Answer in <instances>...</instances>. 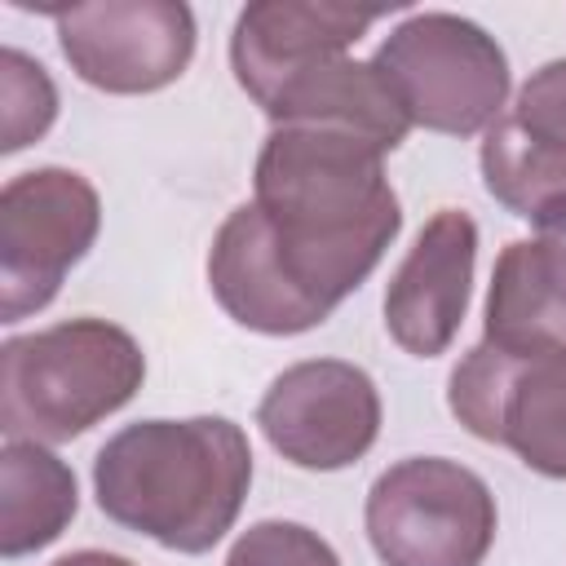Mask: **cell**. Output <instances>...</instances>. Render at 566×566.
<instances>
[{
  "label": "cell",
  "mask_w": 566,
  "mask_h": 566,
  "mask_svg": "<svg viewBox=\"0 0 566 566\" xmlns=\"http://www.w3.org/2000/svg\"><path fill=\"white\" fill-rule=\"evenodd\" d=\"M53 18L62 57L102 93H155L195 57V13L181 0H97Z\"/></svg>",
  "instance_id": "9"
},
{
  "label": "cell",
  "mask_w": 566,
  "mask_h": 566,
  "mask_svg": "<svg viewBox=\"0 0 566 566\" xmlns=\"http://www.w3.org/2000/svg\"><path fill=\"white\" fill-rule=\"evenodd\" d=\"M226 566H340V557L318 531L270 517L234 539Z\"/></svg>",
  "instance_id": "18"
},
{
  "label": "cell",
  "mask_w": 566,
  "mask_h": 566,
  "mask_svg": "<svg viewBox=\"0 0 566 566\" xmlns=\"http://www.w3.org/2000/svg\"><path fill=\"white\" fill-rule=\"evenodd\" d=\"M562 234H566V230H562Z\"/></svg>",
  "instance_id": "20"
},
{
  "label": "cell",
  "mask_w": 566,
  "mask_h": 566,
  "mask_svg": "<svg viewBox=\"0 0 566 566\" xmlns=\"http://www.w3.org/2000/svg\"><path fill=\"white\" fill-rule=\"evenodd\" d=\"M376 18V9L336 0H256L239 13L230 35L234 80L265 111L279 88H287L318 62L345 57V49L358 44Z\"/></svg>",
  "instance_id": "12"
},
{
  "label": "cell",
  "mask_w": 566,
  "mask_h": 566,
  "mask_svg": "<svg viewBox=\"0 0 566 566\" xmlns=\"http://www.w3.org/2000/svg\"><path fill=\"white\" fill-rule=\"evenodd\" d=\"M53 566H133L128 557H119V553H102V548H80V553H66V557H57Z\"/></svg>",
  "instance_id": "19"
},
{
  "label": "cell",
  "mask_w": 566,
  "mask_h": 566,
  "mask_svg": "<svg viewBox=\"0 0 566 566\" xmlns=\"http://www.w3.org/2000/svg\"><path fill=\"white\" fill-rule=\"evenodd\" d=\"M142 380V345L106 318L9 336L0 349V429L27 442H71L115 416Z\"/></svg>",
  "instance_id": "3"
},
{
  "label": "cell",
  "mask_w": 566,
  "mask_h": 566,
  "mask_svg": "<svg viewBox=\"0 0 566 566\" xmlns=\"http://www.w3.org/2000/svg\"><path fill=\"white\" fill-rule=\"evenodd\" d=\"M265 442L296 469H345L380 433L376 380L345 358H310L279 371L256 407Z\"/></svg>",
  "instance_id": "8"
},
{
  "label": "cell",
  "mask_w": 566,
  "mask_h": 566,
  "mask_svg": "<svg viewBox=\"0 0 566 566\" xmlns=\"http://www.w3.org/2000/svg\"><path fill=\"white\" fill-rule=\"evenodd\" d=\"M0 102H4V111H0V150L4 155L44 137L57 115V88H53L49 71L35 57H27L22 49L0 53Z\"/></svg>",
  "instance_id": "17"
},
{
  "label": "cell",
  "mask_w": 566,
  "mask_h": 566,
  "mask_svg": "<svg viewBox=\"0 0 566 566\" xmlns=\"http://www.w3.org/2000/svg\"><path fill=\"white\" fill-rule=\"evenodd\" d=\"M447 407L473 438L566 482V349L509 354L478 340L451 371Z\"/></svg>",
  "instance_id": "7"
},
{
  "label": "cell",
  "mask_w": 566,
  "mask_h": 566,
  "mask_svg": "<svg viewBox=\"0 0 566 566\" xmlns=\"http://www.w3.org/2000/svg\"><path fill=\"white\" fill-rule=\"evenodd\" d=\"M208 287H212L217 305L239 327H248V332L296 336V332H310V327L327 323L292 287V279L279 270L256 203H239L221 221V230L212 234V248H208Z\"/></svg>",
  "instance_id": "13"
},
{
  "label": "cell",
  "mask_w": 566,
  "mask_h": 566,
  "mask_svg": "<svg viewBox=\"0 0 566 566\" xmlns=\"http://www.w3.org/2000/svg\"><path fill=\"white\" fill-rule=\"evenodd\" d=\"M482 340L509 354L566 349V234L513 239L486 287Z\"/></svg>",
  "instance_id": "14"
},
{
  "label": "cell",
  "mask_w": 566,
  "mask_h": 566,
  "mask_svg": "<svg viewBox=\"0 0 566 566\" xmlns=\"http://www.w3.org/2000/svg\"><path fill=\"white\" fill-rule=\"evenodd\" d=\"M252 486L248 433L226 416L137 420L93 455L97 509L172 553H208Z\"/></svg>",
  "instance_id": "2"
},
{
  "label": "cell",
  "mask_w": 566,
  "mask_h": 566,
  "mask_svg": "<svg viewBox=\"0 0 566 566\" xmlns=\"http://www.w3.org/2000/svg\"><path fill=\"white\" fill-rule=\"evenodd\" d=\"M80 509L75 473L44 442L9 438L0 451V553L27 557L53 544Z\"/></svg>",
  "instance_id": "16"
},
{
  "label": "cell",
  "mask_w": 566,
  "mask_h": 566,
  "mask_svg": "<svg viewBox=\"0 0 566 566\" xmlns=\"http://www.w3.org/2000/svg\"><path fill=\"white\" fill-rule=\"evenodd\" d=\"M473 265H478L473 217L460 208L433 212L385 287V327L407 354L438 358L455 340L473 292Z\"/></svg>",
  "instance_id": "11"
},
{
  "label": "cell",
  "mask_w": 566,
  "mask_h": 566,
  "mask_svg": "<svg viewBox=\"0 0 566 566\" xmlns=\"http://www.w3.org/2000/svg\"><path fill=\"white\" fill-rule=\"evenodd\" d=\"M371 66L385 75L411 124L447 137L486 133L509 97L504 49L460 13L407 18L380 40Z\"/></svg>",
  "instance_id": "4"
},
{
  "label": "cell",
  "mask_w": 566,
  "mask_h": 566,
  "mask_svg": "<svg viewBox=\"0 0 566 566\" xmlns=\"http://www.w3.org/2000/svg\"><path fill=\"white\" fill-rule=\"evenodd\" d=\"M265 115L274 119V128L301 124V128L354 133L385 155L398 150L411 133V119L394 97V88L385 84V75L371 62H354V57L318 62L314 71L279 88Z\"/></svg>",
  "instance_id": "15"
},
{
  "label": "cell",
  "mask_w": 566,
  "mask_h": 566,
  "mask_svg": "<svg viewBox=\"0 0 566 566\" xmlns=\"http://www.w3.org/2000/svg\"><path fill=\"white\" fill-rule=\"evenodd\" d=\"M482 181L495 203L539 226L566 230V57L544 62L482 133Z\"/></svg>",
  "instance_id": "10"
},
{
  "label": "cell",
  "mask_w": 566,
  "mask_h": 566,
  "mask_svg": "<svg viewBox=\"0 0 566 566\" xmlns=\"http://www.w3.org/2000/svg\"><path fill=\"white\" fill-rule=\"evenodd\" d=\"M367 539L385 566H482L495 544L491 486L442 455H411L367 491Z\"/></svg>",
  "instance_id": "5"
},
{
  "label": "cell",
  "mask_w": 566,
  "mask_h": 566,
  "mask_svg": "<svg viewBox=\"0 0 566 566\" xmlns=\"http://www.w3.org/2000/svg\"><path fill=\"white\" fill-rule=\"evenodd\" d=\"M102 230V199L71 168H31L0 190V318L44 310Z\"/></svg>",
  "instance_id": "6"
},
{
  "label": "cell",
  "mask_w": 566,
  "mask_h": 566,
  "mask_svg": "<svg viewBox=\"0 0 566 566\" xmlns=\"http://www.w3.org/2000/svg\"><path fill=\"white\" fill-rule=\"evenodd\" d=\"M252 203L292 287L327 318L389 252L402 230L385 150L336 128H270Z\"/></svg>",
  "instance_id": "1"
}]
</instances>
